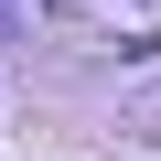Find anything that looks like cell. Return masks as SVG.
Listing matches in <instances>:
<instances>
[{
  "instance_id": "6da1fadb",
  "label": "cell",
  "mask_w": 161,
  "mask_h": 161,
  "mask_svg": "<svg viewBox=\"0 0 161 161\" xmlns=\"http://www.w3.org/2000/svg\"><path fill=\"white\" fill-rule=\"evenodd\" d=\"M129 129H150V140H161V86H150V97L129 108Z\"/></svg>"
},
{
  "instance_id": "7a4b0ae2",
  "label": "cell",
  "mask_w": 161,
  "mask_h": 161,
  "mask_svg": "<svg viewBox=\"0 0 161 161\" xmlns=\"http://www.w3.org/2000/svg\"><path fill=\"white\" fill-rule=\"evenodd\" d=\"M0 22H11V0H0Z\"/></svg>"
}]
</instances>
